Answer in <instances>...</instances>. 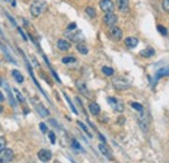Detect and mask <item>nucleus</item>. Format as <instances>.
Listing matches in <instances>:
<instances>
[{
	"label": "nucleus",
	"instance_id": "4468645a",
	"mask_svg": "<svg viewBox=\"0 0 169 163\" xmlns=\"http://www.w3.org/2000/svg\"><path fill=\"white\" fill-rule=\"evenodd\" d=\"M89 110H90V113L92 114V115H99V113H100V106L98 105L96 102H90Z\"/></svg>",
	"mask_w": 169,
	"mask_h": 163
},
{
	"label": "nucleus",
	"instance_id": "a211bd4d",
	"mask_svg": "<svg viewBox=\"0 0 169 163\" xmlns=\"http://www.w3.org/2000/svg\"><path fill=\"white\" fill-rule=\"evenodd\" d=\"M154 54H155V51L152 48H146V49L140 52V56H143V57H152Z\"/></svg>",
	"mask_w": 169,
	"mask_h": 163
},
{
	"label": "nucleus",
	"instance_id": "c9c22d12",
	"mask_svg": "<svg viewBox=\"0 0 169 163\" xmlns=\"http://www.w3.org/2000/svg\"><path fill=\"white\" fill-rule=\"evenodd\" d=\"M8 88V87H7ZM8 95H9V99H10V102H12V105H14V100H13V97H12V93H10V91L8 88Z\"/></svg>",
	"mask_w": 169,
	"mask_h": 163
},
{
	"label": "nucleus",
	"instance_id": "a19ab883",
	"mask_svg": "<svg viewBox=\"0 0 169 163\" xmlns=\"http://www.w3.org/2000/svg\"><path fill=\"white\" fill-rule=\"evenodd\" d=\"M3 84V82H2V78H0V85H2Z\"/></svg>",
	"mask_w": 169,
	"mask_h": 163
},
{
	"label": "nucleus",
	"instance_id": "aec40b11",
	"mask_svg": "<svg viewBox=\"0 0 169 163\" xmlns=\"http://www.w3.org/2000/svg\"><path fill=\"white\" fill-rule=\"evenodd\" d=\"M77 51L81 53V54H87L89 53V48H87L86 44H83V43H81V44L77 45Z\"/></svg>",
	"mask_w": 169,
	"mask_h": 163
},
{
	"label": "nucleus",
	"instance_id": "bb28decb",
	"mask_svg": "<svg viewBox=\"0 0 169 163\" xmlns=\"http://www.w3.org/2000/svg\"><path fill=\"white\" fill-rule=\"evenodd\" d=\"M157 30H159V32H160L161 35H164V36H167V35H168V30H167V29H165V27L163 26V25H157Z\"/></svg>",
	"mask_w": 169,
	"mask_h": 163
},
{
	"label": "nucleus",
	"instance_id": "423d86ee",
	"mask_svg": "<svg viewBox=\"0 0 169 163\" xmlns=\"http://www.w3.org/2000/svg\"><path fill=\"white\" fill-rule=\"evenodd\" d=\"M113 85H114V88L118 89V91H125V89H128L130 84L128 83L125 79H121V78H116V79H113Z\"/></svg>",
	"mask_w": 169,
	"mask_h": 163
},
{
	"label": "nucleus",
	"instance_id": "c85d7f7f",
	"mask_svg": "<svg viewBox=\"0 0 169 163\" xmlns=\"http://www.w3.org/2000/svg\"><path fill=\"white\" fill-rule=\"evenodd\" d=\"M72 146H73L74 149H77V150H82V151H83V149L81 148V145L78 144V141H77V140H72Z\"/></svg>",
	"mask_w": 169,
	"mask_h": 163
},
{
	"label": "nucleus",
	"instance_id": "c756f323",
	"mask_svg": "<svg viewBox=\"0 0 169 163\" xmlns=\"http://www.w3.org/2000/svg\"><path fill=\"white\" fill-rule=\"evenodd\" d=\"M14 93H16V96H17V99H18L20 102H25V99L22 97V95L20 93V91H18V89H14Z\"/></svg>",
	"mask_w": 169,
	"mask_h": 163
},
{
	"label": "nucleus",
	"instance_id": "9d476101",
	"mask_svg": "<svg viewBox=\"0 0 169 163\" xmlns=\"http://www.w3.org/2000/svg\"><path fill=\"white\" fill-rule=\"evenodd\" d=\"M117 5H118V9L121 10L122 13H128L130 9L129 0H117Z\"/></svg>",
	"mask_w": 169,
	"mask_h": 163
},
{
	"label": "nucleus",
	"instance_id": "cd10ccee",
	"mask_svg": "<svg viewBox=\"0 0 169 163\" xmlns=\"http://www.w3.org/2000/svg\"><path fill=\"white\" fill-rule=\"evenodd\" d=\"M161 7H163V10L168 13V12H169V0H163Z\"/></svg>",
	"mask_w": 169,
	"mask_h": 163
},
{
	"label": "nucleus",
	"instance_id": "2f4dec72",
	"mask_svg": "<svg viewBox=\"0 0 169 163\" xmlns=\"http://www.w3.org/2000/svg\"><path fill=\"white\" fill-rule=\"evenodd\" d=\"M48 136H50V140H51V143L52 144H55L56 143V136L53 132H48Z\"/></svg>",
	"mask_w": 169,
	"mask_h": 163
},
{
	"label": "nucleus",
	"instance_id": "6e6552de",
	"mask_svg": "<svg viewBox=\"0 0 169 163\" xmlns=\"http://www.w3.org/2000/svg\"><path fill=\"white\" fill-rule=\"evenodd\" d=\"M38 158H39L42 162H48L52 158V153L47 149H40L39 151H38Z\"/></svg>",
	"mask_w": 169,
	"mask_h": 163
},
{
	"label": "nucleus",
	"instance_id": "7c9ffc66",
	"mask_svg": "<svg viewBox=\"0 0 169 163\" xmlns=\"http://www.w3.org/2000/svg\"><path fill=\"white\" fill-rule=\"evenodd\" d=\"M5 139L4 137H2V136H0V151H2L3 149H5Z\"/></svg>",
	"mask_w": 169,
	"mask_h": 163
},
{
	"label": "nucleus",
	"instance_id": "9b49d317",
	"mask_svg": "<svg viewBox=\"0 0 169 163\" xmlns=\"http://www.w3.org/2000/svg\"><path fill=\"white\" fill-rule=\"evenodd\" d=\"M57 48L63 52L69 51L70 49V43L68 40H65V39H59L57 40Z\"/></svg>",
	"mask_w": 169,
	"mask_h": 163
},
{
	"label": "nucleus",
	"instance_id": "1a4fd4ad",
	"mask_svg": "<svg viewBox=\"0 0 169 163\" xmlns=\"http://www.w3.org/2000/svg\"><path fill=\"white\" fill-rule=\"evenodd\" d=\"M99 150H100V153L104 155V157H107L108 159H113V157H112V153H111V150H109V148L104 144V143H102V144H99Z\"/></svg>",
	"mask_w": 169,
	"mask_h": 163
},
{
	"label": "nucleus",
	"instance_id": "473e14b6",
	"mask_svg": "<svg viewBox=\"0 0 169 163\" xmlns=\"http://www.w3.org/2000/svg\"><path fill=\"white\" fill-rule=\"evenodd\" d=\"M39 128H40V131L43 132V133H46V132H48V129H47V126L44 123H40L39 124Z\"/></svg>",
	"mask_w": 169,
	"mask_h": 163
},
{
	"label": "nucleus",
	"instance_id": "6ab92c4d",
	"mask_svg": "<svg viewBox=\"0 0 169 163\" xmlns=\"http://www.w3.org/2000/svg\"><path fill=\"white\" fill-rule=\"evenodd\" d=\"M67 35L70 38V40H73V42H78V40H81L79 38H81V32L79 31H77V34H73L72 31H68L67 32Z\"/></svg>",
	"mask_w": 169,
	"mask_h": 163
},
{
	"label": "nucleus",
	"instance_id": "7ed1b4c3",
	"mask_svg": "<svg viewBox=\"0 0 169 163\" xmlns=\"http://www.w3.org/2000/svg\"><path fill=\"white\" fill-rule=\"evenodd\" d=\"M13 159V150L5 148L0 151V163H9Z\"/></svg>",
	"mask_w": 169,
	"mask_h": 163
},
{
	"label": "nucleus",
	"instance_id": "ddd939ff",
	"mask_svg": "<svg viewBox=\"0 0 169 163\" xmlns=\"http://www.w3.org/2000/svg\"><path fill=\"white\" fill-rule=\"evenodd\" d=\"M35 110H36L38 114H39L40 117H43V118H46V117L50 115V111H48V109H46L42 104H38V105L35 106Z\"/></svg>",
	"mask_w": 169,
	"mask_h": 163
},
{
	"label": "nucleus",
	"instance_id": "2eb2a0df",
	"mask_svg": "<svg viewBox=\"0 0 169 163\" xmlns=\"http://www.w3.org/2000/svg\"><path fill=\"white\" fill-rule=\"evenodd\" d=\"M75 85H77V88L81 91V92H82V93L83 95H89V91H87V87H86V83H85V82L83 80H77V82H75Z\"/></svg>",
	"mask_w": 169,
	"mask_h": 163
},
{
	"label": "nucleus",
	"instance_id": "393cba45",
	"mask_svg": "<svg viewBox=\"0 0 169 163\" xmlns=\"http://www.w3.org/2000/svg\"><path fill=\"white\" fill-rule=\"evenodd\" d=\"M130 106H132L133 109H135L137 111H139V113H143V106H142L140 104H138V102H132Z\"/></svg>",
	"mask_w": 169,
	"mask_h": 163
},
{
	"label": "nucleus",
	"instance_id": "f8f14e48",
	"mask_svg": "<svg viewBox=\"0 0 169 163\" xmlns=\"http://www.w3.org/2000/svg\"><path fill=\"white\" fill-rule=\"evenodd\" d=\"M125 45H126L128 48H135L138 45V39L134 36H129L125 39Z\"/></svg>",
	"mask_w": 169,
	"mask_h": 163
},
{
	"label": "nucleus",
	"instance_id": "e433bc0d",
	"mask_svg": "<svg viewBox=\"0 0 169 163\" xmlns=\"http://www.w3.org/2000/svg\"><path fill=\"white\" fill-rule=\"evenodd\" d=\"M50 122H51V124H52V126H55V127H59V128H60V126H59V124L56 123V121H55V119H50Z\"/></svg>",
	"mask_w": 169,
	"mask_h": 163
},
{
	"label": "nucleus",
	"instance_id": "39448f33",
	"mask_svg": "<svg viewBox=\"0 0 169 163\" xmlns=\"http://www.w3.org/2000/svg\"><path fill=\"white\" fill-rule=\"evenodd\" d=\"M109 36L114 42H120L122 39V30L117 26H112L109 29Z\"/></svg>",
	"mask_w": 169,
	"mask_h": 163
},
{
	"label": "nucleus",
	"instance_id": "58836bf2",
	"mask_svg": "<svg viewBox=\"0 0 169 163\" xmlns=\"http://www.w3.org/2000/svg\"><path fill=\"white\" fill-rule=\"evenodd\" d=\"M4 101V96H3V93L0 92V102H3Z\"/></svg>",
	"mask_w": 169,
	"mask_h": 163
},
{
	"label": "nucleus",
	"instance_id": "0eeeda50",
	"mask_svg": "<svg viewBox=\"0 0 169 163\" xmlns=\"http://www.w3.org/2000/svg\"><path fill=\"white\" fill-rule=\"evenodd\" d=\"M103 21H104V24H106L107 26L112 27V26L116 25V22H117V16L114 14L113 12H112V13H106V16H104V18H103Z\"/></svg>",
	"mask_w": 169,
	"mask_h": 163
},
{
	"label": "nucleus",
	"instance_id": "412c9836",
	"mask_svg": "<svg viewBox=\"0 0 169 163\" xmlns=\"http://www.w3.org/2000/svg\"><path fill=\"white\" fill-rule=\"evenodd\" d=\"M102 71H103V74H104V75H107V77H112L113 73H114V70L112 67H109V66H103L102 67Z\"/></svg>",
	"mask_w": 169,
	"mask_h": 163
},
{
	"label": "nucleus",
	"instance_id": "f03ea898",
	"mask_svg": "<svg viewBox=\"0 0 169 163\" xmlns=\"http://www.w3.org/2000/svg\"><path fill=\"white\" fill-rule=\"evenodd\" d=\"M108 104L112 106V109L117 113H122L124 111V104L122 101H120L116 97H108Z\"/></svg>",
	"mask_w": 169,
	"mask_h": 163
},
{
	"label": "nucleus",
	"instance_id": "5701e85b",
	"mask_svg": "<svg viewBox=\"0 0 169 163\" xmlns=\"http://www.w3.org/2000/svg\"><path fill=\"white\" fill-rule=\"evenodd\" d=\"M85 10H86V14L89 16L90 18H95L96 17V12H95V9L92 8V7H87Z\"/></svg>",
	"mask_w": 169,
	"mask_h": 163
},
{
	"label": "nucleus",
	"instance_id": "f257e3e1",
	"mask_svg": "<svg viewBox=\"0 0 169 163\" xmlns=\"http://www.w3.org/2000/svg\"><path fill=\"white\" fill-rule=\"evenodd\" d=\"M46 8H47V4L44 2H42V0H35V2H33L30 5V13H31V16H34V17H39V16L46 10Z\"/></svg>",
	"mask_w": 169,
	"mask_h": 163
},
{
	"label": "nucleus",
	"instance_id": "4c0bfd02",
	"mask_svg": "<svg viewBox=\"0 0 169 163\" xmlns=\"http://www.w3.org/2000/svg\"><path fill=\"white\" fill-rule=\"evenodd\" d=\"M117 121H118V123H120V124H124V123H125V118H118Z\"/></svg>",
	"mask_w": 169,
	"mask_h": 163
},
{
	"label": "nucleus",
	"instance_id": "b1692460",
	"mask_svg": "<svg viewBox=\"0 0 169 163\" xmlns=\"http://www.w3.org/2000/svg\"><path fill=\"white\" fill-rule=\"evenodd\" d=\"M64 97L67 99V101H68V104H69V106H70V109H72V111L74 113V114H78V111H77V109L74 107V105H73V102L70 101V99H69V96L67 95V93H64Z\"/></svg>",
	"mask_w": 169,
	"mask_h": 163
},
{
	"label": "nucleus",
	"instance_id": "f704fd0d",
	"mask_svg": "<svg viewBox=\"0 0 169 163\" xmlns=\"http://www.w3.org/2000/svg\"><path fill=\"white\" fill-rule=\"evenodd\" d=\"M17 29H18V32H20V34L22 35V38H24V39H25V40H28V39H26V35H25V32L22 31V29H21V27H18V26H17Z\"/></svg>",
	"mask_w": 169,
	"mask_h": 163
},
{
	"label": "nucleus",
	"instance_id": "72a5a7b5",
	"mask_svg": "<svg viewBox=\"0 0 169 163\" xmlns=\"http://www.w3.org/2000/svg\"><path fill=\"white\" fill-rule=\"evenodd\" d=\"M75 29H77V25H75L74 22H73V24H70V25L68 26V31H74Z\"/></svg>",
	"mask_w": 169,
	"mask_h": 163
},
{
	"label": "nucleus",
	"instance_id": "ea45409f",
	"mask_svg": "<svg viewBox=\"0 0 169 163\" xmlns=\"http://www.w3.org/2000/svg\"><path fill=\"white\" fill-rule=\"evenodd\" d=\"M4 2H9V3H12V0H4Z\"/></svg>",
	"mask_w": 169,
	"mask_h": 163
},
{
	"label": "nucleus",
	"instance_id": "f3484780",
	"mask_svg": "<svg viewBox=\"0 0 169 163\" xmlns=\"http://www.w3.org/2000/svg\"><path fill=\"white\" fill-rule=\"evenodd\" d=\"M164 75H169V69H168V67L160 69L159 71L156 73V77H155V83L157 82V79H159V78H161V77H164Z\"/></svg>",
	"mask_w": 169,
	"mask_h": 163
},
{
	"label": "nucleus",
	"instance_id": "a878e982",
	"mask_svg": "<svg viewBox=\"0 0 169 163\" xmlns=\"http://www.w3.org/2000/svg\"><path fill=\"white\" fill-rule=\"evenodd\" d=\"M77 124H78V126H79L81 128H82V129H83V132H85V133H86L87 136H89V137H92V135H91V133L89 132V129H87V127L85 126V124H83L82 122H77Z\"/></svg>",
	"mask_w": 169,
	"mask_h": 163
},
{
	"label": "nucleus",
	"instance_id": "4be33fe9",
	"mask_svg": "<svg viewBox=\"0 0 169 163\" xmlns=\"http://www.w3.org/2000/svg\"><path fill=\"white\" fill-rule=\"evenodd\" d=\"M63 63L68 65V63H74L75 61H77V58H75L74 56H67V57H63Z\"/></svg>",
	"mask_w": 169,
	"mask_h": 163
},
{
	"label": "nucleus",
	"instance_id": "dca6fc26",
	"mask_svg": "<svg viewBox=\"0 0 169 163\" xmlns=\"http://www.w3.org/2000/svg\"><path fill=\"white\" fill-rule=\"evenodd\" d=\"M12 75H13V78H14V80L17 82V83L21 84V83L24 82V75L21 74L18 70H13V71H12Z\"/></svg>",
	"mask_w": 169,
	"mask_h": 163
},
{
	"label": "nucleus",
	"instance_id": "20e7f679",
	"mask_svg": "<svg viewBox=\"0 0 169 163\" xmlns=\"http://www.w3.org/2000/svg\"><path fill=\"white\" fill-rule=\"evenodd\" d=\"M99 7H100V9L103 10V12L112 13L113 9H114V3L112 2V0H100Z\"/></svg>",
	"mask_w": 169,
	"mask_h": 163
}]
</instances>
